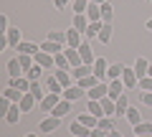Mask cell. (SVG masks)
I'll return each mask as SVG.
<instances>
[{
    "mask_svg": "<svg viewBox=\"0 0 152 137\" xmlns=\"http://www.w3.org/2000/svg\"><path fill=\"white\" fill-rule=\"evenodd\" d=\"M127 122H129L132 127L140 125V122H142V112L137 109V107H129V109H127Z\"/></svg>",
    "mask_w": 152,
    "mask_h": 137,
    "instance_id": "cell-33",
    "label": "cell"
},
{
    "mask_svg": "<svg viewBox=\"0 0 152 137\" xmlns=\"http://www.w3.org/2000/svg\"><path fill=\"white\" fill-rule=\"evenodd\" d=\"M31 94L38 99V102H43L46 94H48V89H46V84H41V81H31Z\"/></svg>",
    "mask_w": 152,
    "mask_h": 137,
    "instance_id": "cell-22",
    "label": "cell"
},
{
    "mask_svg": "<svg viewBox=\"0 0 152 137\" xmlns=\"http://www.w3.org/2000/svg\"><path fill=\"white\" fill-rule=\"evenodd\" d=\"M89 3H91V5H104L107 0H89Z\"/></svg>",
    "mask_w": 152,
    "mask_h": 137,
    "instance_id": "cell-51",
    "label": "cell"
},
{
    "mask_svg": "<svg viewBox=\"0 0 152 137\" xmlns=\"http://www.w3.org/2000/svg\"><path fill=\"white\" fill-rule=\"evenodd\" d=\"M81 36L84 33H79L76 28H69V31H66V46H69V48H79V46L84 43Z\"/></svg>",
    "mask_w": 152,
    "mask_h": 137,
    "instance_id": "cell-6",
    "label": "cell"
},
{
    "mask_svg": "<svg viewBox=\"0 0 152 137\" xmlns=\"http://www.w3.org/2000/svg\"><path fill=\"white\" fill-rule=\"evenodd\" d=\"M8 28H10V26H8V15H5V13H3V15H0V31L5 33Z\"/></svg>",
    "mask_w": 152,
    "mask_h": 137,
    "instance_id": "cell-48",
    "label": "cell"
},
{
    "mask_svg": "<svg viewBox=\"0 0 152 137\" xmlns=\"http://www.w3.org/2000/svg\"><path fill=\"white\" fill-rule=\"evenodd\" d=\"M53 76L61 81V86H64V89H69V86H74V84H76V81H74V76H71V71H64V69H56Z\"/></svg>",
    "mask_w": 152,
    "mask_h": 137,
    "instance_id": "cell-19",
    "label": "cell"
},
{
    "mask_svg": "<svg viewBox=\"0 0 152 137\" xmlns=\"http://www.w3.org/2000/svg\"><path fill=\"white\" fill-rule=\"evenodd\" d=\"M104 137H109V135H104Z\"/></svg>",
    "mask_w": 152,
    "mask_h": 137,
    "instance_id": "cell-57",
    "label": "cell"
},
{
    "mask_svg": "<svg viewBox=\"0 0 152 137\" xmlns=\"http://www.w3.org/2000/svg\"><path fill=\"white\" fill-rule=\"evenodd\" d=\"M107 135H109V137H124V135H122L119 130H112V132H107Z\"/></svg>",
    "mask_w": 152,
    "mask_h": 137,
    "instance_id": "cell-50",
    "label": "cell"
},
{
    "mask_svg": "<svg viewBox=\"0 0 152 137\" xmlns=\"http://www.w3.org/2000/svg\"><path fill=\"white\" fill-rule=\"evenodd\" d=\"M145 28H147V31L152 33V18H150V21H147V23H145Z\"/></svg>",
    "mask_w": 152,
    "mask_h": 137,
    "instance_id": "cell-52",
    "label": "cell"
},
{
    "mask_svg": "<svg viewBox=\"0 0 152 137\" xmlns=\"http://www.w3.org/2000/svg\"><path fill=\"white\" fill-rule=\"evenodd\" d=\"M99 31H102V21H99V23H89L86 33H84V38H86V41H91V38H99Z\"/></svg>",
    "mask_w": 152,
    "mask_h": 137,
    "instance_id": "cell-34",
    "label": "cell"
},
{
    "mask_svg": "<svg viewBox=\"0 0 152 137\" xmlns=\"http://www.w3.org/2000/svg\"><path fill=\"white\" fill-rule=\"evenodd\" d=\"M3 97H5V99H10L13 104H18V102H20V99H23V92H18V89L8 86V89H3Z\"/></svg>",
    "mask_w": 152,
    "mask_h": 137,
    "instance_id": "cell-32",
    "label": "cell"
},
{
    "mask_svg": "<svg viewBox=\"0 0 152 137\" xmlns=\"http://www.w3.org/2000/svg\"><path fill=\"white\" fill-rule=\"evenodd\" d=\"M104 135H107V132H104L102 127H94V130H91V137H104Z\"/></svg>",
    "mask_w": 152,
    "mask_h": 137,
    "instance_id": "cell-49",
    "label": "cell"
},
{
    "mask_svg": "<svg viewBox=\"0 0 152 137\" xmlns=\"http://www.w3.org/2000/svg\"><path fill=\"white\" fill-rule=\"evenodd\" d=\"M104 97H109V81H99L96 86H91L86 92V99H96V102H102Z\"/></svg>",
    "mask_w": 152,
    "mask_h": 137,
    "instance_id": "cell-1",
    "label": "cell"
},
{
    "mask_svg": "<svg viewBox=\"0 0 152 137\" xmlns=\"http://www.w3.org/2000/svg\"><path fill=\"white\" fill-rule=\"evenodd\" d=\"M114 104H117V117H127V109H129V99H127V94H122L119 99H114Z\"/></svg>",
    "mask_w": 152,
    "mask_h": 137,
    "instance_id": "cell-29",
    "label": "cell"
},
{
    "mask_svg": "<svg viewBox=\"0 0 152 137\" xmlns=\"http://www.w3.org/2000/svg\"><path fill=\"white\" fill-rule=\"evenodd\" d=\"M86 112H91V114L99 117V119L104 117V107H102V102H96V99H86Z\"/></svg>",
    "mask_w": 152,
    "mask_h": 137,
    "instance_id": "cell-28",
    "label": "cell"
},
{
    "mask_svg": "<svg viewBox=\"0 0 152 137\" xmlns=\"http://www.w3.org/2000/svg\"><path fill=\"white\" fill-rule=\"evenodd\" d=\"M76 84H79V86H81L84 92H89V89H91V86H96V84H99V79H96V76H94V74H91V76H86V79H79V81H76Z\"/></svg>",
    "mask_w": 152,
    "mask_h": 137,
    "instance_id": "cell-38",
    "label": "cell"
},
{
    "mask_svg": "<svg viewBox=\"0 0 152 137\" xmlns=\"http://www.w3.org/2000/svg\"><path fill=\"white\" fill-rule=\"evenodd\" d=\"M69 132H71L74 137H91V130H89V127H84V125H81L79 119H74V122H71Z\"/></svg>",
    "mask_w": 152,
    "mask_h": 137,
    "instance_id": "cell-11",
    "label": "cell"
},
{
    "mask_svg": "<svg viewBox=\"0 0 152 137\" xmlns=\"http://www.w3.org/2000/svg\"><path fill=\"white\" fill-rule=\"evenodd\" d=\"M76 119L81 122V125H84V127H89V130H94V127H96V125H99V117H94V114H91V112H86V109H84V112H81V114L76 117Z\"/></svg>",
    "mask_w": 152,
    "mask_h": 137,
    "instance_id": "cell-18",
    "label": "cell"
},
{
    "mask_svg": "<svg viewBox=\"0 0 152 137\" xmlns=\"http://www.w3.org/2000/svg\"><path fill=\"white\" fill-rule=\"evenodd\" d=\"M134 137H152V135H134Z\"/></svg>",
    "mask_w": 152,
    "mask_h": 137,
    "instance_id": "cell-54",
    "label": "cell"
},
{
    "mask_svg": "<svg viewBox=\"0 0 152 137\" xmlns=\"http://www.w3.org/2000/svg\"><path fill=\"white\" fill-rule=\"evenodd\" d=\"M147 71H150V61H147V59H142V56H140V59L134 61V74H137V79L142 81V79L147 76Z\"/></svg>",
    "mask_w": 152,
    "mask_h": 137,
    "instance_id": "cell-17",
    "label": "cell"
},
{
    "mask_svg": "<svg viewBox=\"0 0 152 137\" xmlns=\"http://www.w3.org/2000/svg\"><path fill=\"white\" fill-rule=\"evenodd\" d=\"M89 5H91L89 0H74V3H71V8H74V13H76V15L86 13V8H89Z\"/></svg>",
    "mask_w": 152,
    "mask_h": 137,
    "instance_id": "cell-40",
    "label": "cell"
},
{
    "mask_svg": "<svg viewBox=\"0 0 152 137\" xmlns=\"http://www.w3.org/2000/svg\"><path fill=\"white\" fill-rule=\"evenodd\" d=\"M26 137H36V135H26Z\"/></svg>",
    "mask_w": 152,
    "mask_h": 137,
    "instance_id": "cell-55",
    "label": "cell"
},
{
    "mask_svg": "<svg viewBox=\"0 0 152 137\" xmlns=\"http://www.w3.org/2000/svg\"><path fill=\"white\" fill-rule=\"evenodd\" d=\"M147 3H152V0H147Z\"/></svg>",
    "mask_w": 152,
    "mask_h": 137,
    "instance_id": "cell-56",
    "label": "cell"
},
{
    "mask_svg": "<svg viewBox=\"0 0 152 137\" xmlns=\"http://www.w3.org/2000/svg\"><path fill=\"white\" fill-rule=\"evenodd\" d=\"M122 89H127L124 81H122V79H112V81H109V99H119L122 94H124Z\"/></svg>",
    "mask_w": 152,
    "mask_h": 137,
    "instance_id": "cell-10",
    "label": "cell"
},
{
    "mask_svg": "<svg viewBox=\"0 0 152 137\" xmlns=\"http://www.w3.org/2000/svg\"><path fill=\"white\" fill-rule=\"evenodd\" d=\"M36 102H38V99L33 97L31 92H26V94H23V99L18 102V104H20V109H23V114H26V112H31L33 107H36Z\"/></svg>",
    "mask_w": 152,
    "mask_h": 137,
    "instance_id": "cell-27",
    "label": "cell"
},
{
    "mask_svg": "<svg viewBox=\"0 0 152 137\" xmlns=\"http://www.w3.org/2000/svg\"><path fill=\"white\" fill-rule=\"evenodd\" d=\"M53 59H56V69H64V71H71V64H69V59H66V53H56Z\"/></svg>",
    "mask_w": 152,
    "mask_h": 137,
    "instance_id": "cell-39",
    "label": "cell"
},
{
    "mask_svg": "<svg viewBox=\"0 0 152 137\" xmlns=\"http://www.w3.org/2000/svg\"><path fill=\"white\" fill-rule=\"evenodd\" d=\"M18 61H20L23 71H28V69H33V66H36V59H33V56H18Z\"/></svg>",
    "mask_w": 152,
    "mask_h": 137,
    "instance_id": "cell-44",
    "label": "cell"
},
{
    "mask_svg": "<svg viewBox=\"0 0 152 137\" xmlns=\"http://www.w3.org/2000/svg\"><path fill=\"white\" fill-rule=\"evenodd\" d=\"M86 18H89V23H99L102 21V5H89L86 8Z\"/></svg>",
    "mask_w": 152,
    "mask_h": 137,
    "instance_id": "cell-30",
    "label": "cell"
},
{
    "mask_svg": "<svg viewBox=\"0 0 152 137\" xmlns=\"http://www.w3.org/2000/svg\"><path fill=\"white\" fill-rule=\"evenodd\" d=\"M48 41H56V43H64L66 46V31H51L48 33Z\"/></svg>",
    "mask_w": 152,
    "mask_h": 137,
    "instance_id": "cell-43",
    "label": "cell"
},
{
    "mask_svg": "<svg viewBox=\"0 0 152 137\" xmlns=\"http://www.w3.org/2000/svg\"><path fill=\"white\" fill-rule=\"evenodd\" d=\"M107 71H109V61L104 59V56H99V59L94 61V76H96L99 81H109Z\"/></svg>",
    "mask_w": 152,
    "mask_h": 137,
    "instance_id": "cell-3",
    "label": "cell"
},
{
    "mask_svg": "<svg viewBox=\"0 0 152 137\" xmlns=\"http://www.w3.org/2000/svg\"><path fill=\"white\" fill-rule=\"evenodd\" d=\"M64 53H66V59H69L71 69H76V66H81V64H84V61H81V53H79V48H69V46H66Z\"/></svg>",
    "mask_w": 152,
    "mask_h": 137,
    "instance_id": "cell-14",
    "label": "cell"
},
{
    "mask_svg": "<svg viewBox=\"0 0 152 137\" xmlns=\"http://www.w3.org/2000/svg\"><path fill=\"white\" fill-rule=\"evenodd\" d=\"M8 86H13V89H18V92H31V79L28 76H18V79H10V84Z\"/></svg>",
    "mask_w": 152,
    "mask_h": 137,
    "instance_id": "cell-15",
    "label": "cell"
},
{
    "mask_svg": "<svg viewBox=\"0 0 152 137\" xmlns=\"http://www.w3.org/2000/svg\"><path fill=\"white\" fill-rule=\"evenodd\" d=\"M69 112H71V102H66V99H61L58 104H56L53 109H51V114H53V117H61V119H64V117L69 114Z\"/></svg>",
    "mask_w": 152,
    "mask_h": 137,
    "instance_id": "cell-24",
    "label": "cell"
},
{
    "mask_svg": "<svg viewBox=\"0 0 152 137\" xmlns=\"http://www.w3.org/2000/svg\"><path fill=\"white\" fill-rule=\"evenodd\" d=\"M46 89H48V94H64V86H61V81L56 76H46Z\"/></svg>",
    "mask_w": 152,
    "mask_h": 137,
    "instance_id": "cell-25",
    "label": "cell"
},
{
    "mask_svg": "<svg viewBox=\"0 0 152 137\" xmlns=\"http://www.w3.org/2000/svg\"><path fill=\"white\" fill-rule=\"evenodd\" d=\"M69 3H74V0H53V8H58V10H64Z\"/></svg>",
    "mask_w": 152,
    "mask_h": 137,
    "instance_id": "cell-47",
    "label": "cell"
},
{
    "mask_svg": "<svg viewBox=\"0 0 152 137\" xmlns=\"http://www.w3.org/2000/svg\"><path fill=\"white\" fill-rule=\"evenodd\" d=\"M122 81H124L127 89H137L140 86V79L134 74V66H124V71H122Z\"/></svg>",
    "mask_w": 152,
    "mask_h": 137,
    "instance_id": "cell-4",
    "label": "cell"
},
{
    "mask_svg": "<svg viewBox=\"0 0 152 137\" xmlns=\"http://www.w3.org/2000/svg\"><path fill=\"white\" fill-rule=\"evenodd\" d=\"M38 51H41L38 43H31V41H20V43H18V53L20 56H36Z\"/></svg>",
    "mask_w": 152,
    "mask_h": 137,
    "instance_id": "cell-8",
    "label": "cell"
},
{
    "mask_svg": "<svg viewBox=\"0 0 152 137\" xmlns=\"http://www.w3.org/2000/svg\"><path fill=\"white\" fill-rule=\"evenodd\" d=\"M122 71H124V64H109V71H107L109 81L112 79H122Z\"/></svg>",
    "mask_w": 152,
    "mask_h": 137,
    "instance_id": "cell-35",
    "label": "cell"
},
{
    "mask_svg": "<svg viewBox=\"0 0 152 137\" xmlns=\"http://www.w3.org/2000/svg\"><path fill=\"white\" fill-rule=\"evenodd\" d=\"M61 97H64L66 102H79V99H81V97H86V92H84V89L79 86V84H74V86L64 89V94H61Z\"/></svg>",
    "mask_w": 152,
    "mask_h": 137,
    "instance_id": "cell-5",
    "label": "cell"
},
{
    "mask_svg": "<svg viewBox=\"0 0 152 137\" xmlns=\"http://www.w3.org/2000/svg\"><path fill=\"white\" fill-rule=\"evenodd\" d=\"M41 51H46V53H51V56L64 53V43H56V41H48V38H46L43 43H41Z\"/></svg>",
    "mask_w": 152,
    "mask_h": 137,
    "instance_id": "cell-16",
    "label": "cell"
},
{
    "mask_svg": "<svg viewBox=\"0 0 152 137\" xmlns=\"http://www.w3.org/2000/svg\"><path fill=\"white\" fill-rule=\"evenodd\" d=\"M99 41L109 43L112 41V23H102V31H99Z\"/></svg>",
    "mask_w": 152,
    "mask_h": 137,
    "instance_id": "cell-37",
    "label": "cell"
},
{
    "mask_svg": "<svg viewBox=\"0 0 152 137\" xmlns=\"http://www.w3.org/2000/svg\"><path fill=\"white\" fill-rule=\"evenodd\" d=\"M26 76L28 79H31V81H41V79H43V66H33V69H28V71H26Z\"/></svg>",
    "mask_w": 152,
    "mask_h": 137,
    "instance_id": "cell-36",
    "label": "cell"
},
{
    "mask_svg": "<svg viewBox=\"0 0 152 137\" xmlns=\"http://www.w3.org/2000/svg\"><path fill=\"white\" fill-rule=\"evenodd\" d=\"M114 119H117V117H102L96 127H102L104 132H112V130H114Z\"/></svg>",
    "mask_w": 152,
    "mask_h": 137,
    "instance_id": "cell-41",
    "label": "cell"
},
{
    "mask_svg": "<svg viewBox=\"0 0 152 137\" xmlns=\"http://www.w3.org/2000/svg\"><path fill=\"white\" fill-rule=\"evenodd\" d=\"M61 99H64L61 94H46V99L41 102V109H43V112H48V114H51V109H53V107L58 104Z\"/></svg>",
    "mask_w": 152,
    "mask_h": 137,
    "instance_id": "cell-13",
    "label": "cell"
},
{
    "mask_svg": "<svg viewBox=\"0 0 152 137\" xmlns=\"http://www.w3.org/2000/svg\"><path fill=\"white\" fill-rule=\"evenodd\" d=\"M140 94H142V104L152 107V92H140Z\"/></svg>",
    "mask_w": 152,
    "mask_h": 137,
    "instance_id": "cell-46",
    "label": "cell"
},
{
    "mask_svg": "<svg viewBox=\"0 0 152 137\" xmlns=\"http://www.w3.org/2000/svg\"><path fill=\"white\" fill-rule=\"evenodd\" d=\"M147 76H152V64H150V71H147Z\"/></svg>",
    "mask_w": 152,
    "mask_h": 137,
    "instance_id": "cell-53",
    "label": "cell"
},
{
    "mask_svg": "<svg viewBox=\"0 0 152 137\" xmlns=\"http://www.w3.org/2000/svg\"><path fill=\"white\" fill-rule=\"evenodd\" d=\"M5 38H8V46H13V48H18V43H20V28H8L5 31Z\"/></svg>",
    "mask_w": 152,
    "mask_h": 137,
    "instance_id": "cell-26",
    "label": "cell"
},
{
    "mask_svg": "<svg viewBox=\"0 0 152 137\" xmlns=\"http://www.w3.org/2000/svg\"><path fill=\"white\" fill-rule=\"evenodd\" d=\"M20 114H23V109H20V104H10V109L5 112V117H3V119H5L8 125H15V122L20 119Z\"/></svg>",
    "mask_w": 152,
    "mask_h": 137,
    "instance_id": "cell-20",
    "label": "cell"
},
{
    "mask_svg": "<svg viewBox=\"0 0 152 137\" xmlns=\"http://www.w3.org/2000/svg\"><path fill=\"white\" fill-rule=\"evenodd\" d=\"M140 92H152V76H145L140 81Z\"/></svg>",
    "mask_w": 152,
    "mask_h": 137,
    "instance_id": "cell-45",
    "label": "cell"
},
{
    "mask_svg": "<svg viewBox=\"0 0 152 137\" xmlns=\"http://www.w3.org/2000/svg\"><path fill=\"white\" fill-rule=\"evenodd\" d=\"M79 53H81V61L84 64H89V66H94V61H96V56H94V51H91V46L84 41L81 46H79Z\"/></svg>",
    "mask_w": 152,
    "mask_h": 137,
    "instance_id": "cell-12",
    "label": "cell"
},
{
    "mask_svg": "<svg viewBox=\"0 0 152 137\" xmlns=\"http://www.w3.org/2000/svg\"><path fill=\"white\" fill-rule=\"evenodd\" d=\"M94 74V66L89 64H81V66H76V69H71V76H74V81H79V79H86Z\"/></svg>",
    "mask_w": 152,
    "mask_h": 137,
    "instance_id": "cell-9",
    "label": "cell"
},
{
    "mask_svg": "<svg viewBox=\"0 0 152 137\" xmlns=\"http://www.w3.org/2000/svg\"><path fill=\"white\" fill-rule=\"evenodd\" d=\"M58 127H61V117H53V114H48L46 119H41L38 130L43 132V135H51V132H56Z\"/></svg>",
    "mask_w": 152,
    "mask_h": 137,
    "instance_id": "cell-2",
    "label": "cell"
},
{
    "mask_svg": "<svg viewBox=\"0 0 152 137\" xmlns=\"http://www.w3.org/2000/svg\"><path fill=\"white\" fill-rule=\"evenodd\" d=\"M71 28H76L79 33H86V28H89V18H86V13H81V15H74Z\"/></svg>",
    "mask_w": 152,
    "mask_h": 137,
    "instance_id": "cell-23",
    "label": "cell"
},
{
    "mask_svg": "<svg viewBox=\"0 0 152 137\" xmlns=\"http://www.w3.org/2000/svg\"><path fill=\"white\" fill-rule=\"evenodd\" d=\"M134 135H152V122H140V125H134Z\"/></svg>",
    "mask_w": 152,
    "mask_h": 137,
    "instance_id": "cell-42",
    "label": "cell"
},
{
    "mask_svg": "<svg viewBox=\"0 0 152 137\" xmlns=\"http://www.w3.org/2000/svg\"><path fill=\"white\" fill-rule=\"evenodd\" d=\"M8 74H10V79H18V76H26V71H23V66L18 59H10L8 61Z\"/></svg>",
    "mask_w": 152,
    "mask_h": 137,
    "instance_id": "cell-21",
    "label": "cell"
},
{
    "mask_svg": "<svg viewBox=\"0 0 152 137\" xmlns=\"http://www.w3.org/2000/svg\"><path fill=\"white\" fill-rule=\"evenodd\" d=\"M33 59H36L38 66H43V69H53V66H56V59H53L51 53H46V51H38Z\"/></svg>",
    "mask_w": 152,
    "mask_h": 137,
    "instance_id": "cell-7",
    "label": "cell"
},
{
    "mask_svg": "<svg viewBox=\"0 0 152 137\" xmlns=\"http://www.w3.org/2000/svg\"><path fill=\"white\" fill-rule=\"evenodd\" d=\"M112 21H114V5L107 0L102 5V23H112Z\"/></svg>",
    "mask_w": 152,
    "mask_h": 137,
    "instance_id": "cell-31",
    "label": "cell"
}]
</instances>
